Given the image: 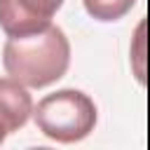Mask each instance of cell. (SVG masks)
I'll return each instance as SVG.
<instances>
[{"label": "cell", "mask_w": 150, "mask_h": 150, "mask_svg": "<svg viewBox=\"0 0 150 150\" xmlns=\"http://www.w3.org/2000/svg\"><path fill=\"white\" fill-rule=\"evenodd\" d=\"M2 66L9 77L26 87H47L66 75L70 66V42L54 23L38 33L9 35L2 47Z\"/></svg>", "instance_id": "1"}, {"label": "cell", "mask_w": 150, "mask_h": 150, "mask_svg": "<svg viewBox=\"0 0 150 150\" xmlns=\"http://www.w3.org/2000/svg\"><path fill=\"white\" fill-rule=\"evenodd\" d=\"M12 131H16V129H14V124H12V122H9V117L0 110V143H2Z\"/></svg>", "instance_id": "5"}, {"label": "cell", "mask_w": 150, "mask_h": 150, "mask_svg": "<svg viewBox=\"0 0 150 150\" xmlns=\"http://www.w3.org/2000/svg\"><path fill=\"white\" fill-rule=\"evenodd\" d=\"M35 127L52 141L75 143L96 127V103L80 89H59L47 94L33 108Z\"/></svg>", "instance_id": "2"}, {"label": "cell", "mask_w": 150, "mask_h": 150, "mask_svg": "<svg viewBox=\"0 0 150 150\" xmlns=\"http://www.w3.org/2000/svg\"><path fill=\"white\" fill-rule=\"evenodd\" d=\"M63 0H0V28L7 35H28L47 28Z\"/></svg>", "instance_id": "3"}, {"label": "cell", "mask_w": 150, "mask_h": 150, "mask_svg": "<svg viewBox=\"0 0 150 150\" xmlns=\"http://www.w3.org/2000/svg\"><path fill=\"white\" fill-rule=\"evenodd\" d=\"M136 0H82L87 14L96 21H117L122 19Z\"/></svg>", "instance_id": "4"}]
</instances>
